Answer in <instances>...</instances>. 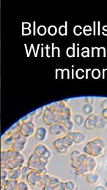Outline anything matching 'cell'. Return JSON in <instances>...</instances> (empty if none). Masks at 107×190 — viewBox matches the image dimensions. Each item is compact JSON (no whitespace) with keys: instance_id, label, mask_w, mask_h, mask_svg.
<instances>
[{"instance_id":"6da1fadb","label":"cell","mask_w":107,"mask_h":190,"mask_svg":"<svg viewBox=\"0 0 107 190\" xmlns=\"http://www.w3.org/2000/svg\"><path fill=\"white\" fill-rule=\"evenodd\" d=\"M48 163L49 161L44 160L38 154L34 153L29 158L28 162V167L31 170L36 171L38 174L43 176L48 173L47 165H48Z\"/></svg>"},{"instance_id":"7a4b0ae2","label":"cell","mask_w":107,"mask_h":190,"mask_svg":"<svg viewBox=\"0 0 107 190\" xmlns=\"http://www.w3.org/2000/svg\"><path fill=\"white\" fill-rule=\"evenodd\" d=\"M106 142L102 137H97L87 143L85 147V153L92 157H98L104 153Z\"/></svg>"},{"instance_id":"3957f363","label":"cell","mask_w":107,"mask_h":190,"mask_svg":"<svg viewBox=\"0 0 107 190\" xmlns=\"http://www.w3.org/2000/svg\"><path fill=\"white\" fill-rule=\"evenodd\" d=\"M35 132H36V126L33 121H29V122H24L21 124L20 133L24 137H30Z\"/></svg>"},{"instance_id":"277c9868","label":"cell","mask_w":107,"mask_h":190,"mask_svg":"<svg viewBox=\"0 0 107 190\" xmlns=\"http://www.w3.org/2000/svg\"><path fill=\"white\" fill-rule=\"evenodd\" d=\"M57 112L55 111L52 108H46L43 114V121L48 125L54 124L57 122Z\"/></svg>"},{"instance_id":"5b68a950","label":"cell","mask_w":107,"mask_h":190,"mask_svg":"<svg viewBox=\"0 0 107 190\" xmlns=\"http://www.w3.org/2000/svg\"><path fill=\"white\" fill-rule=\"evenodd\" d=\"M35 153L38 154L40 157H41L42 158L47 160V161H49L51 156H52V153L49 150V149H48L46 145H43V144H40L35 148Z\"/></svg>"},{"instance_id":"8992f818","label":"cell","mask_w":107,"mask_h":190,"mask_svg":"<svg viewBox=\"0 0 107 190\" xmlns=\"http://www.w3.org/2000/svg\"><path fill=\"white\" fill-rule=\"evenodd\" d=\"M43 176L38 174L36 171L31 170L27 177V182L30 187H38L39 183L41 181Z\"/></svg>"},{"instance_id":"52a82bcc","label":"cell","mask_w":107,"mask_h":190,"mask_svg":"<svg viewBox=\"0 0 107 190\" xmlns=\"http://www.w3.org/2000/svg\"><path fill=\"white\" fill-rule=\"evenodd\" d=\"M27 143V137H24L22 135L20 134L18 137L16 138L14 143L12 145V148L13 150L16 151L21 152L24 151Z\"/></svg>"},{"instance_id":"ba28073f","label":"cell","mask_w":107,"mask_h":190,"mask_svg":"<svg viewBox=\"0 0 107 190\" xmlns=\"http://www.w3.org/2000/svg\"><path fill=\"white\" fill-rule=\"evenodd\" d=\"M68 135L72 137L74 143L76 144L83 143L86 141L87 138V135L81 131L70 132V133H68Z\"/></svg>"},{"instance_id":"9c48e42d","label":"cell","mask_w":107,"mask_h":190,"mask_svg":"<svg viewBox=\"0 0 107 190\" xmlns=\"http://www.w3.org/2000/svg\"><path fill=\"white\" fill-rule=\"evenodd\" d=\"M54 145H55V149H57V151L59 153H67L69 149H70V148L67 146V144L65 143L64 140H63L62 137H61V138H58V139H57L56 141H55V142H54Z\"/></svg>"},{"instance_id":"30bf717a","label":"cell","mask_w":107,"mask_h":190,"mask_svg":"<svg viewBox=\"0 0 107 190\" xmlns=\"http://www.w3.org/2000/svg\"><path fill=\"white\" fill-rule=\"evenodd\" d=\"M49 131L51 132V134L55 135H62V133H66L67 130L65 128L64 125L62 124L55 123L54 124L51 125L49 128Z\"/></svg>"},{"instance_id":"8fae6325","label":"cell","mask_w":107,"mask_h":190,"mask_svg":"<svg viewBox=\"0 0 107 190\" xmlns=\"http://www.w3.org/2000/svg\"><path fill=\"white\" fill-rule=\"evenodd\" d=\"M87 167V169L89 172H95V170L97 169V162L96 160L95 157L90 156L85 164Z\"/></svg>"},{"instance_id":"7c38bea8","label":"cell","mask_w":107,"mask_h":190,"mask_svg":"<svg viewBox=\"0 0 107 190\" xmlns=\"http://www.w3.org/2000/svg\"><path fill=\"white\" fill-rule=\"evenodd\" d=\"M47 135H48V130L46 128L43 126H40L37 128L36 132H35V137L38 141H44L46 139Z\"/></svg>"},{"instance_id":"4fadbf2b","label":"cell","mask_w":107,"mask_h":190,"mask_svg":"<svg viewBox=\"0 0 107 190\" xmlns=\"http://www.w3.org/2000/svg\"><path fill=\"white\" fill-rule=\"evenodd\" d=\"M85 177H86L87 181L91 185H95V184H97L100 181V179H101L100 175L95 172H90Z\"/></svg>"},{"instance_id":"5bb4252c","label":"cell","mask_w":107,"mask_h":190,"mask_svg":"<svg viewBox=\"0 0 107 190\" xmlns=\"http://www.w3.org/2000/svg\"><path fill=\"white\" fill-rule=\"evenodd\" d=\"M22 176V168H16L10 170L8 179L10 180H18Z\"/></svg>"},{"instance_id":"9a60e30c","label":"cell","mask_w":107,"mask_h":190,"mask_svg":"<svg viewBox=\"0 0 107 190\" xmlns=\"http://www.w3.org/2000/svg\"><path fill=\"white\" fill-rule=\"evenodd\" d=\"M85 126L86 129L90 130H95L96 129L95 122V114H91L87 117L85 122Z\"/></svg>"},{"instance_id":"2e32d148","label":"cell","mask_w":107,"mask_h":190,"mask_svg":"<svg viewBox=\"0 0 107 190\" xmlns=\"http://www.w3.org/2000/svg\"><path fill=\"white\" fill-rule=\"evenodd\" d=\"M95 122L96 128L98 129H104L106 126L107 122L101 116L95 114Z\"/></svg>"},{"instance_id":"e0dca14e","label":"cell","mask_w":107,"mask_h":190,"mask_svg":"<svg viewBox=\"0 0 107 190\" xmlns=\"http://www.w3.org/2000/svg\"><path fill=\"white\" fill-rule=\"evenodd\" d=\"M75 173L76 175L77 176H86L88 173H90V172L87 171V167L85 165H82L81 167H79L78 168L75 170Z\"/></svg>"},{"instance_id":"ac0fdd59","label":"cell","mask_w":107,"mask_h":190,"mask_svg":"<svg viewBox=\"0 0 107 190\" xmlns=\"http://www.w3.org/2000/svg\"><path fill=\"white\" fill-rule=\"evenodd\" d=\"M85 120L86 119H85V116L81 114H77L74 116V122L79 126H82V125L85 124Z\"/></svg>"},{"instance_id":"d6986e66","label":"cell","mask_w":107,"mask_h":190,"mask_svg":"<svg viewBox=\"0 0 107 190\" xmlns=\"http://www.w3.org/2000/svg\"><path fill=\"white\" fill-rule=\"evenodd\" d=\"M63 125H64L65 128L66 130H67V132L68 133L72 131L74 127V123L71 119H66Z\"/></svg>"},{"instance_id":"ffe728a7","label":"cell","mask_w":107,"mask_h":190,"mask_svg":"<svg viewBox=\"0 0 107 190\" xmlns=\"http://www.w3.org/2000/svg\"><path fill=\"white\" fill-rule=\"evenodd\" d=\"M61 181H61L59 178L55 177V176H51V177L50 178L49 181H48L46 184H50V185L53 186V187H56L57 186H58L60 184Z\"/></svg>"},{"instance_id":"44dd1931","label":"cell","mask_w":107,"mask_h":190,"mask_svg":"<svg viewBox=\"0 0 107 190\" xmlns=\"http://www.w3.org/2000/svg\"><path fill=\"white\" fill-rule=\"evenodd\" d=\"M83 110L85 112V114L87 115H91L93 114L95 109L94 106L91 104H87L83 107Z\"/></svg>"},{"instance_id":"7402d4cb","label":"cell","mask_w":107,"mask_h":190,"mask_svg":"<svg viewBox=\"0 0 107 190\" xmlns=\"http://www.w3.org/2000/svg\"><path fill=\"white\" fill-rule=\"evenodd\" d=\"M65 186L67 190H76L77 186L76 183L73 181H67L65 182Z\"/></svg>"},{"instance_id":"603a6c76","label":"cell","mask_w":107,"mask_h":190,"mask_svg":"<svg viewBox=\"0 0 107 190\" xmlns=\"http://www.w3.org/2000/svg\"><path fill=\"white\" fill-rule=\"evenodd\" d=\"M17 190H30V186L28 184L27 182L20 181Z\"/></svg>"},{"instance_id":"cb8c5ba5","label":"cell","mask_w":107,"mask_h":190,"mask_svg":"<svg viewBox=\"0 0 107 190\" xmlns=\"http://www.w3.org/2000/svg\"><path fill=\"white\" fill-rule=\"evenodd\" d=\"M9 172H10V170L9 169L2 168V169H1V181H4L7 179L8 176H9Z\"/></svg>"},{"instance_id":"d4e9b609","label":"cell","mask_w":107,"mask_h":190,"mask_svg":"<svg viewBox=\"0 0 107 190\" xmlns=\"http://www.w3.org/2000/svg\"><path fill=\"white\" fill-rule=\"evenodd\" d=\"M31 172V170L29 169V167H23L22 168V176H21V178L24 179H27V177L28 174H29V172Z\"/></svg>"},{"instance_id":"484cf974","label":"cell","mask_w":107,"mask_h":190,"mask_svg":"<svg viewBox=\"0 0 107 190\" xmlns=\"http://www.w3.org/2000/svg\"><path fill=\"white\" fill-rule=\"evenodd\" d=\"M81 154H82V153H81L79 151H74L72 152V153H71V160H72V162L76 160L77 159L80 157V155Z\"/></svg>"},{"instance_id":"4316f807","label":"cell","mask_w":107,"mask_h":190,"mask_svg":"<svg viewBox=\"0 0 107 190\" xmlns=\"http://www.w3.org/2000/svg\"><path fill=\"white\" fill-rule=\"evenodd\" d=\"M66 26H61L59 29V33L61 35H65L67 34V22L65 23Z\"/></svg>"},{"instance_id":"83f0119b","label":"cell","mask_w":107,"mask_h":190,"mask_svg":"<svg viewBox=\"0 0 107 190\" xmlns=\"http://www.w3.org/2000/svg\"><path fill=\"white\" fill-rule=\"evenodd\" d=\"M74 45L75 44L73 45V48H68L67 50V55L69 57H74L75 55V50H74Z\"/></svg>"},{"instance_id":"f1b7e54d","label":"cell","mask_w":107,"mask_h":190,"mask_svg":"<svg viewBox=\"0 0 107 190\" xmlns=\"http://www.w3.org/2000/svg\"><path fill=\"white\" fill-rule=\"evenodd\" d=\"M19 182L20 181H18V180H10V185H11V187L13 190H17Z\"/></svg>"},{"instance_id":"f546056e","label":"cell","mask_w":107,"mask_h":190,"mask_svg":"<svg viewBox=\"0 0 107 190\" xmlns=\"http://www.w3.org/2000/svg\"><path fill=\"white\" fill-rule=\"evenodd\" d=\"M74 32L76 35L79 36L82 33V28L80 26H76L74 29Z\"/></svg>"},{"instance_id":"4dcf8cb0","label":"cell","mask_w":107,"mask_h":190,"mask_svg":"<svg viewBox=\"0 0 107 190\" xmlns=\"http://www.w3.org/2000/svg\"><path fill=\"white\" fill-rule=\"evenodd\" d=\"M37 32L40 35H44L46 33V29L44 26H40L37 29Z\"/></svg>"},{"instance_id":"1f68e13d","label":"cell","mask_w":107,"mask_h":190,"mask_svg":"<svg viewBox=\"0 0 107 190\" xmlns=\"http://www.w3.org/2000/svg\"><path fill=\"white\" fill-rule=\"evenodd\" d=\"M55 190H67L65 186V182H64V181H61L60 184L55 187Z\"/></svg>"},{"instance_id":"d6a6232c","label":"cell","mask_w":107,"mask_h":190,"mask_svg":"<svg viewBox=\"0 0 107 190\" xmlns=\"http://www.w3.org/2000/svg\"><path fill=\"white\" fill-rule=\"evenodd\" d=\"M48 33H49L50 35H55L57 34V28L56 26H51L49 28H48Z\"/></svg>"},{"instance_id":"836d02e7","label":"cell","mask_w":107,"mask_h":190,"mask_svg":"<svg viewBox=\"0 0 107 190\" xmlns=\"http://www.w3.org/2000/svg\"><path fill=\"white\" fill-rule=\"evenodd\" d=\"M7 160V151H2L1 152V164L5 162Z\"/></svg>"},{"instance_id":"e575fe53","label":"cell","mask_w":107,"mask_h":190,"mask_svg":"<svg viewBox=\"0 0 107 190\" xmlns=\"http://www.w3.org/2000/svg\"><path fill=\"white\" fill-rule=\"evenodd\" d=\"M15 141H16V139L11 135L5 141V144H7V145H13V144L14 143Z\"/></svg>"},{"instance_id":"d590c367","label":"cell","mask_w":107,"mask_h":190,"mask_svg":"<svg viewBox=\"0 0 107 190\" xmlns=\"http://www.w3.org/2000/svg\"><path fill=\"white\" fill-rule=\"evenodd\" d=\"M92 75H93V77L94 78H98L100 77V75H101V72H100V71L98 70H94L93 71V72H92Z\"/></svg>"},{"instance_id":"8d00e7d4","label":"cell","mask_w":107,"mask_h":190,"mask_svg":"<svg viewBox=\"0 0 107 190\" xmlns=\"http://www.w3.org/2000/svg\"><path fill=\"white\" fill-rule=\"evenodd\" d=\"M42 190H55V187L48 184H46L42 187Z\"/></svg>"},{"instance_id":"74e56055","label":"cell","mask_w":107,"mask_h":190,"mask_svg":"<svg viewBox=\"0 0 107 190\" xmlns=\"http://www.w3.org/2000/svg\"><path fill=\"white\" fill-rule=\"evenodd\" d=\"M76 77L77 78H82L84 77V75H85V73H84V71L82 70H81V69H79V70H78L76 71Z\"/></svg>"},{"instance_id":"f35d334b","label":"cell","mask_w":107,"mask_h":190,"mask_svg":"<svg viewBox=\"0 0 107 190\" xmlns=\"http://www.w3.org/2000/svg\"><path fill=\"white\" fill-rule=\"evenodd\" d=\"M101 116L104 118V119L107 122V108H104L102 111V114H101Z\"/></svg>"},{"instance_id":"ab89813d","label":"cell","mask_w":107,"mask_h":190,"mask_svg":"<svg viewBox=\"0 0 107 190\" xmlns=\"http://www.w3.org/2000/svg\"><path fill=\"white\" fill-rule=\"evenodd\" d=\"M95 190H107V188L104 185H98L95 187Z\"/></svg>"},{"instance_id":"60d3db41","label":"cell","mask_w":107,"mask_h":190,"mask_svg":"<svg viewBox=\"0 0 107 190\" xmlns=\"http://www.w3.org/2000/svg\"><path fill=\"white\" fill-rule=\"evenodd\" d=\"M31 34L30 29H23V34L24 35H29Z\"/></svg>"},{"instance_id":"b9f144b4","label":"cell","mask_w":107,"mask_h":190,"mask_svg":"<svg viewBox=\"0 0 107 190\" xmlns=\"http://www.w3.org/2000/svg\"><path fill=\"white\" fill-rule=\"evenodd\" d=\"M30 24L29 23H23V29H29Z\"/></svg>"},{"instance_id":"7bdbcfd3","label":"cell","mask_w":107,"mask_h":190,"mask_svg":"<svg viewBox=\"0 0 107 190\" xmlns=\"http://www.w3.org/2000/svg\"><path fill=\"white\" fill-rule=\"evenodd\" d=\"M84 31H88V32H92V28L90 26H86L84 29Z\"/></svg>"},{"instance_id":"ee69618b","label":"cell","mask_w":107,"mask_h":190,"mask_svg":"<svg viewBox=\"0 0 107 190\" xmlns=\"http://www.w3.org/2000/svg\"><path fill=\"white\" fill-rule=\"evenodd\" d=\"M88 54H89V52H88V51H87V52H85V51H83V50H82V56H83V57H86V56H88Z\"/></svg>"},{"instance_id":"f6af8a7d","label":"cell","mask_w":107,"mask_h":190,"mask_svg":"<svg viewBox=\"0 0 107 190\" xmlns=\"http://www.w3.org/2000/svg\"><path fill=\"white\" fill-rule=\"evenodd\" d=\"M84 33H85L86 35H90V34H91V32H88V31H84Z\"/></svg>"},{"instance_id":"bcb514c9","label":"cell","mask_w":107,"mask_h":190,"mask_svg":"<svg viewBox=\"0 0 107 190\" xmlns=\"http://www.w3.org/2000/svg\"><path fill=\"white\" fill-rule=\"evenodd\" d=\"M93 24H94V35H95V34H96V24H95V22H94L93 23Z\"/></svg>"},{"instance_id":"7dc6e473","label":"cell","mask_w":107,"mask_h":190,"mask_svg":"<svg viewBox=\"0 0 107 190\" xmlns=\"http://www.w3.org/2000/svg\"><path fill=\"white\" fill-rule=\"evenodd\" d=\"M78 50H79V48H78H78H77V51H76L77 56H79V51H78Z\"/></svg>"},{"instance_id":"c3c4849f","label":"cell","mask_w":107,"mask_h":190,"mask_svg":"<svg viewBox=\"0 0 107 190\" xmlns=\"http://www.w3.org/2000/svg\"><path fill=\"white\" fill-rule=\"evenodd\" d=\"M103 34H104V35H107V31H104Z\"/></svg>"},{"instance_id":"681fc988","label":"cell","mask_w":107,"mask_h":190,"mask_svg":"<svg viewBox=\"0 0 107 190\" xmlns=\"http://www.w3.org/2000/svg\"><path fill=\"white\" fill-rule=\"evenodd\" d=\"M104 186H105V187L107 188V181L105 182V184H104Z\"/></svg>"}]
</instances>
